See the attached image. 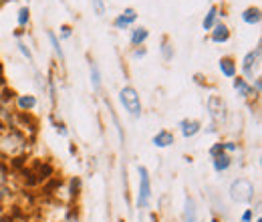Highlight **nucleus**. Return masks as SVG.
<instances>
[{"mask_svg": "<svg viewBox=\"0 0 262 222\" xmlns=\"http://www.w3.org/2000/svg\"><path fill=\"white\" fill-rule=\"evenodd\" d=\"M49 41H51V45H53V51H55V55L59 57V61H65V53H63V47H61V43H59V38H57V34H55V32L49 31Z\"/></svg>", "mask_w": 262, "mask_h": 222, "instance_id": "18", "label": "nucleus"}, {"mask_svg": "<svg viewBox=\"0 0 262 222\" xmlns=\"http://www.w3.org/2000/svg\"><path fill=\"white\" fill-rule=\"evenodd\" d=\"M212 29H214V32H212V41H214V43H226L230 38V31L226 25L218 23V25H214Z\"/></svg>", "mask_w": 262, "mask_h": 222, "instance_id": "10", "label": "nucleus"}, {"mask_svg": "<svg viewBox=\"0 0 262 222\" xmlns=\"http://www.w3.org/2000/svg\"><path fill=\"white\" fill-rule=\"evenodd\" d=\"M135 18H137V14H135V10L133 8H127V10H123V14H119L117 18H115V27L117 29H127L131 23H135Z\"/></svg>", "mask_w": 262, "mask_h": 222, "instance_id": "8", "label": "nucleus"}, {"mask_svg": "<svg viewBox=\"0 0 262 222\" xmlns=\"http://www.w3.org/2000/svg\"><path fill=\"white\" fill-rule=\"evenodd\" d=\"M216 16H218V8L216 6H212L210 8V12L206 14V18H204V29L206 31H212V27L216 25Z\"/></svg>", "mask_w": 262, "mask_h": 222, "instance_id": "19", "label": "nucleus"}, {"mask_svg": "<svg viewBox=\"0 0 262 222\" xmlns=\"http://www.w3.org/2000/svg\"><path fill=\"white\" fill-rule=\"evenodd\" d=\"M36 105V99L33 95H20L18 97V107L20 109H33Z\"/></svg>", "mask_w": 262, "mask_h": 222, "instance_id": "20", "label": "nucleus"}, {"mask_svg": "<svg viewBox=\"0 0 262 222\" xmlns=\"http://www.w3.org/2000/svg\"><path fill=\"white\" fill-rule=\"evenodd\" d=\"M119 101L129 111L131 117H139L141 115V101H139V95H137V91L133 87H123L119 91Z\"/></svg>", "mask_w": 262, "mask_h": 222, "instance_id": "4", "label": "nucleus"}, {"mask_svg": "<svg viewBox=\"0 0 262 222\" xmlns=\"http://www.w3.org/2000/svg\"><path fill=\"white\" fill-rule=\"evenodd\" d=\"M230 198L234 202H242V204L252 202V198H254L252 182H248V180H234L232 186H230Z\"/></svg>", "mask_w": 262, "mask_h": 222, "instance_id": "3", "label": "nucleus"}, {"mask_svg": "<svg viewBox=\"0 0 262 222\" xmlns=\"http://www.w3.org/2000/svg\"><path fill=\"white\" fill-rule=\"evenodd\" d=\"M260 55H262V49L256 47L254 51H250L244 57V61H242V73H244L246 79H252L258 73V69H260Z\"/></svg>", "mask_w": 262, "mask_h": 222, "instance_id": "6", "label": "nucleus"}, {"mask_svg": "<svg viewBox=\"0 0 262 222\" xmlns=\"http://www.w3.org/2000/svg\"><path fill=\"white\" fill-rule=\"evenodd\" d=\"M200 129H202V124L196 122V119H184V122H180V131H182L184 137H194Z\"/></svg>", "mask_w": 262, "mask_h": 222, "instance_id": "7", "label": "nucleus"}, {"mask_svg": "<svg viewBox=\"0 0 262 222\" xmlns=\"http://www.w3.org/2000/svg\"><path fill=\"white\" fill-rule=\"evenodd\" d=\"M57 131H59V133H61V135H67V129H65V126H59V124H57Z\"/></svg>", "mask_w": 262, "mask_h": 222, "instance_id": "27", "label": "nucleus"}, {"mask_svg": "<svg viewBox=\"0 0 262 222\" xmlns=\"http://www.w3.org/2000/svg\"><path fill=\"white\" fill-rule=\"evenodd\" d=\"M242 21L248 25H258L260 23V10L258 8H246L242 14Z\"/></svg>", "mask_w": 262, "mask_h": 222, "instance_id": "16", "label": "nucleus"}, {"mask_svg": "<svg viewBox=\"0 0 262 222\" xmlns=\"http://www.w3.org/2000/svg\"><path fill=\"white\" fill-rule=\"evenodd\" d=\"M171 144H173V133L167 131V129H162V131H158V133L154 135V146H156V148H167V146H171Z\"/></svg>", "mask_w": 262, "mask_h": 222, "instance_id": "9", "label": "nucleus"}, {"mask_svg": "<svg viewBox=\"0 0 262 222\" xmlns=\"http://www.w3.org/2000/svg\"><path fill=\"white\" fill-rule=\"evenodd\" d=\"M162 53H164V59H165V61H169V59L173 57V49H171V47H169L167 43H165L164 47H162Z\"/></svg>", "mask_w": 262, "mask_h": 222, "instance_id": "23", "label": "nucleus"}, {"mask_svg": "<svg viewBox=\"0 0 262 222\" xmlns=\"http://www.w3.org/2000/svg\"><path fill=\"white\" fill-rule=\"evenodd\" d=\"M89 75H91V85L93 89L99 91L101 89V71H99V65L95 61H89Z\"/></svg>", "mask_w": 262, "mask_h": 222, "instance_id": "15", "label": "nucleus"}, {"mask_svg": "<svg viewBox=\"0 0 262 222\" xmlns=\"http://www.w3.org/2000/svg\"><path fill=\"white\" fill-rule=\"evenodd\" d=\"M18 47H20V51H23V55L27 57V61H29V63H33V55H31V51H29V47H27V45H18Z\"/></svg>", "mask_w": 262, "mask_h": 222, "instance_id": "24", "label": "nucleus"}, {"mask_svg": "<svg viewBox=\"0 0 262 222\" xmlns=\"http://www.w3.org/2000/svg\"><path fill=\"white\" fill-rule=\"evenodd\" d=\"M184 222H198L196 202H194L192 198H186V206H184Z\"/></svg>", "mask_w": 262, "mask_h": 222, "instance_id": "12", "label": "nucleus"}, {"mask_svg": "<svg viewBox=\"0 0 262 222\" xmlns=\"http://www.w3.org/2000/svg\"><path fill=\"white\" fill-rule=\"evenodd\" d=\"M220 71L224 77L232 79V77H236V63L230 57H224V59H220Z\"/></svg>", "mask_w": 262, "mask_h": 222, "instance_id": "14", "label": "nucleus"}, {"mask_svg": "<svg viewBox=\"0 0 262 222\" xmlns=\"http://www.w3.org/2000/svg\"><path fill=\"white\" fill-rule=\"evenodd\" d=\"M61 31H63V36H65V38H69V36H71V27H67V25H65Z\"/></svg>", "mask_w": 262, "mask_h": 222, "instance_id": "26", "label": "nucleus"}, {"mask_svg": "<svg viewBox=\"0 0 262 222\" xmlns=\"http://www.w3.org/2000/svg\"><path fill=\"white\" fill-rule=\"evenodd\" d=\"M214 158V170L216 172H224V170H228L230 164H232V159L226 152H220V154H216V156H212Z\"/></svg>", "mask_w": 262, "mask_h": 222, "instance_id": "13", "label": "nucleus"}, {"mask_svg": "<svg viewBox=\"0 0 262 222\" xmlns=\"http://www.w3.org/2000/svg\"><path fill=\"white\" fill-rule=\"evenodd\" d=\"M234 89L238 91V95L246 97V99L254 95V89H252V85L246 79H234Z\"/></svg>", "mask_w": 262, "mask_h": 222, "instance_id": "11", "label": "nucleus"}, {"mask_svg": "<svg viewBox=\"0 0 262 222\" xmlns=\"http://www.w3.org/2000/svg\"><path fill=\"white\" fill-rule=\"evenodd\" d=\"M137 174H139V192H137V204L141 208H147L149 202H151V178H149V172L145 166H139L137 168Z\"/></svg>", "mask_w": 262, "mask_h": 222, "instance_id": "2", "label": "nucleus"}, {"mask_svg": "<svg viewBox=\"0 0 262 222\" xmlns=\"http://www.w3.org/2000/svg\"><path fill=\"white\" fill-rule=\"evenodd\" d=\"M0 131H2V124H0Z\"/></svg>", "mask_w": 262, "mask_h": 222, "instance_id": "29", "label": "nucleus"}, {"mask_svg": "<svg viewBox=\"0 0 262 222\" xmlns=\"http://www.w3.org/2000/svg\"><path fill=\"white\" fill-rule=\"evenodd\" d=\"M250 220H252V210L248 208V210L242 214V222H250Z\"/></svg>", "mask_w": 262, "mask_h": 222, "instance_id": "25", "label": "nucleus"}, {"mask_svg": "<svg viewBox=\"0 0 262 222\" xmlns=\"http://www.w3.org/2000/svg\"><path fill=\"white\" fill-rule=\"evenodd\" d=\"M208 111H210V117L216 126H224L226 119H228V107L224 103V99L212 95L208 99Z\"/></svg>", "mask_w": 262, "mask_h": 222, "instance_id": "5", "label": "nucleus"}, {"mask_svg": "<svg viewBox=\"0 0 262 222\" xmlns=\"http://www.w3.org/2000/svg\"><path fill=\"white\" fill-rule=\"evenodd\" d=\"M147 36H149V32L147 29H143V27H139V29H133L131 31V45H141V43H145L147 41Z\"/></svg>", "mask_w": 262, "mask_h": 222, "instance_id": "17", "label": "nucleus"}, {"mask_svg": "<svg viewBox=\"0 0 262 222\" xmlns=\"http://www.w3.org/2000/svg\"><path fill=\"white\" fill-rule=\"evenodd\" d=\"M93 8H95V14H97V16H103V14H105V4H103V0H93Z\"/></svg>", "mask_w": 262, "mask_h": 222, "instance_id": "22", "label": "nucleus"}, {"mask_svg": "<svg viewBox=\"0 0 262 222\" xmlns=\"http://www.w3.org/2000/svg\"><path fill=\"white\" fill-rule=\"evenodd\" d=\"M256 222H262V220H260V218H258V220H256Z\"/></svg>", "mask_w": 262, "mask_h": 222, "instance_id": "30", "label": "nucleus"}, {"mask_svg": "<svg viewBox=\"0 0 262 222\" xmlns=\"http://www.w3.org/2000/svg\"><path fill=\"white\" fill-rule=\"evenodd\" d=\"M29 18H31V10H29L27 6H25V8H20V10H18V18H16V21H18V25H20V27H25V25L29 23Z\"/></svg>", "mask_w": 262, "mask_h": 222, "instance_id": "21", "label": "nucleus"}, {"mask_svg": "<svg viewBox=\"0 0 262 222\" xmlns=\"http://www.w3.org/2000/svg\"><path fill=\"white\" fill-rule=\"evenodd\" d=\"M2 186H4V172H2V168H0V190H2Z\"/></svg>", "mask_w": 262, "mask_h": 222, "instance_id": "28", "label": "nucleus"}, {"mask_svg": "<svg viewBox=\"0 0 262 222\" xmlns=\"http://www.w3.org/2000/svg\"><path fill=\"white\" fill-rule=\"evenodd\" d=\"M27 150V142L20 133L16 131H6L2 137H0V152H4V156L8 158H16V156H23Z\"/></svg>", "mask_w": 262, "mask_h": 222, "instance_id": "1", "label": "nucleus"}]
</instances>
